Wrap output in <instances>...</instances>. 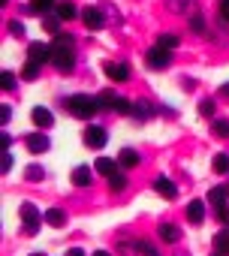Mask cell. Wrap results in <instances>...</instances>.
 Returning <instances> with one entry per match:
<instances>
[{"mask_svg":"<svg viewBox=\"0 0 229 256\" xmlns=\"http://www.w3.org/2000/svg\"><path fill=\"white\" fill-rule=\"evenodd\" d=\"M66 108H70V114H76V118H82V120H90V118L96 114L100 102H96V96H90V94H72V96L66 100Z\"/></svg>","mask_w":229,"mask_h":256,"instance_id":"cell-1","label":"cell"},{"mask_svg":"<svg viewBox=\"0 0 229 256\" xmlns=\"http://www.w3.org/2000/svg\"><path fill=\"white\" fill-rule=\"evenodd\" d=\"M22 220H24V232L28 235H36L40 232V223L46 220V214H40V208L34 202H24L22 205Z\"/></svg>","mask_w":229,"mask_h":256,"instance_id":"cell-2","label":"cell"},{"mask_svg":"<svg viewBox=\"0 0 229 256\" xmlns=\"http://www.w3.org/2000/svg\"><path fill=\"white\" fill-rule=\"evenodd\" d=\"M169 64H172V52H169V48L154 46V48L148 52V66H151V70H166Z\"/></svg>","mask_w":229,"mask_h":256,"instance_id":"cell-3","label":"cell"},{"mask_svg":"<svg viewBox=\"0 0 229 256\" xmlns=\"http://www.w3.org/2000/svg\"><path fill=\"white\" fill-rule=\"evenodd\" d=\"M52 64L60 70V72H70L76 66V58H72V48H52Z\"/></svg>","mask_w":229,"mask_h":256,"instance_id":"cell-4","label":"cell"},{"mask_svg":"<svg viewBox=\"0 0 229 256\" xmlns=\"http://www.w3.org/2000/svg\"><path fill=\"white\" fill-rule=\"evenodd\" d=\"M28 60H34V64H46V60H52V46H46V42H30L28 46Z\"/></svg>","mask_w":229,"mask_h":256,"instance_id":"cell-5","label":"cell"},{"mask_svg":"<svg viewBox=\"0 0 229 256\" xmlns=\"http://www.w3.org/2000/svg\"><path fill=\"white\" fill-rule=\"evenodd\" d=\"M106 130H102V126H88V130H84V145L88 148H102L106 145Z\"/></svg>","mask_w":229,"mask_h":256,"instance_id":"cell-6","label":"cell"},{"mask_svg":"<svg viewBox=\"0 0 229 256\" xmlns=\"http://www.w3.org/2000/svg\"><path fill=\"white\" fill-rule=\"evenodd\" d=\"M28 151L30 154H46L48 148H52V142H48V136H42V133H34V136H28Z\"/></svg>","mask_w":229,"mask_h":256,"instance_id":"cell-7","label":"cell"},{"mask_svg":"<svg viewBox=\"0 0 229 256\" xmlns=\"http://www.w3.org/2000/svg\"><path fill=\"white\" fill-rule=\"evenodd\" d=\"M106 76L112 82H127L130 78V66L127 64H106Z\"/></svg>","mask_w":229,"mask_h":256,"instance_id":"cell-8","label":"cell"},{"mask_svg":"<svg viewBox=\"0 0 229 256\" xmlns=\"http://www.w3.org/2000/svg\"><path fill=\"white\" fill-rule=\"evenodd\" d=\"M82 22H84V28H90V30H100V28H102V12H100L96 6H88V10L82 12Z\"/></svg>","mask_w":229,"mask_h":256,"instance_id":"cell-9","label":"cell"},{"mask_svg":"<svg viewBox=\"0 0 229 256\" xmlns=\"http://www.w3.org/2000/svg\"><path fill=\"white\" fill-rule=\"evenodd\" d=\"M30 118H34V124H36V126H42V130H48V126L54 124L52 112H48V108H42V106H36V108L30 112Z\"/></svg>","mask_w":229,"mask_h":256,"instance_id":"cell-10","label":"cell"},{"mask_svg":"<svg viewBox=\"0 0 229 256\" xmlns=\"http://www.w3.org/2000/svg\"><path fill=\"white\" fill-rule=\"evenodd\" d=\"M154 190H157L160 196H166V199H175V196H178V187H175V184H172L169 178H163V175H160V178L154 181Z\"/></svg>","mask_w":229,"mask_h":256,"instance_id":"cell-11","label":"cell"},{"mask_svg":"<svg viewBox=\"0 0 229 256\" xmlns=\"http://www.w3.org/2000/svg\"><path fill=\"white\" fill-rule=\"evenodd\" d=\"M187 220H190V223H202V220H205V202L193 199V202L187 205Z\"/></svg>","mask_w":229,"mask_h":256,"instance_id":"cell-12","label":"cell"},{"mask_svg":"<svg viewBox=\"0 0 229 256\" xmlns=\"http://www.w3.org/2000/svg\"><path fill=\"white\" fill-rule=\"evenodd\" d=\"M157 232H160V238H163L166 244H175V241L181 238V229H178L175 223H160V229H157Z\"/></svg>","mask_w":229,"mask_h":256,"instance_id":"cell-13","label":"cell"},{"mask_svg":"<svg viewBox=\"0 0 229 256\" xmlns=\"http://www.w3.org/2000/svg\"><path fill=\"white\" fill-rule=\"evenodd\" d=\"M54 16H58L60 22H70V18H76V16H78V10L70 4V0H64V4H58V6H54Z\"/></svg>","mask_w":229,"mask_h":256,"instance_id":"cell-14","label":"cell"},{"mask_svg":"<svg viewBox=\"0 0 229 256\" xmlns=\"http://www.w3.org/2000/svg\"><path fill=\"white\" fill-rule=\"evenodd\" d=\"M90 178H94V175H90L88 166H76V169H72V184H76V187H88Z\"/></svg>","mask_w":229,"mask_h":256,"instance_id":"cell-15","label":"cell"},{"mask_svg":"<svg viewBox=\"0 0 229 256\" xmlns=\"http://www.w3.org/2000/svg\"><path fill=\"white\" fill-rule=\"evenodd\" d=\"M226 199H229V190H226V187H211L208 202H211L214 208H223V205H226Z\"/></svg>","mask_w":229,"mask_h":256,"instance_id":"cell-16","label":"cell"},{"mask_svg":"<svg viewBox=\"0 0 229 256\" xmlns=\"http://www.w3.org/2000/svg\"><path fill=\"white\" fill-rule=\"evenodd\" d=\"M28 10H30L34 16H42V18H46V16L54 10V4H52V0H30V6H28Z\"/></svg>","mask_w":229,"mask_h":256,"instance_id":"cell-17","label":"cell"},{"mask_svg":"<svg viewBox=\"0 0 229 256\" xmlns=\"http://www.w3.org/2000/svg\"><path fill=\"white\" fill-rule=\"evenodd\" d=\"M118 163H121L124 169H133V166H139V154H136L133 148H124V151L118 154Z\"/></svg>","mask_w":229,"mask_h":256,"instance_id":"cell-18","label":"cell"},{"mask_svg":"<svg viewBox=\"0 0 229 256\" xmlns=\"http://www.w3.org/2000/svg\"><path fill=\"white\" fill-rule=\"evenodd\" d=\"M46 223L54 226V229H60V226L66 223V214H64L60 208H48V211H46Z\"/></svg>","mask_w":229,"mask_h":256,"instance_id":"cell-19","label":"cell"},{"mask_svg":"<svg viewBox=\"0 0 229 256\" xmlns=\"http://www.w3.org/2000/svg\"><path fill=\"white\" fill-rule=\"evenodd\" d=\"M94 169H96L100 175H106V178H112V175H114V160H112V157H100V160L94 163Z\"/></svg>","mask_w":229,"mask_h":256,"instance_id":"cell-20","label":"cell"},{"mask_svg":"<svg viewBox=\"0 0 229 256\" xmlns=\"http://www.w3.org/2000/svg\"><path fill=\"white\" fill-rule=\"evenodd\" d=\"M96 102H100V108H114V102H118V94H114V90H102V94L96 96Z\"/></svg>","mask_w":229,"mask_h":256,"instance_id":"cell-21","label":"cell"},{"mask_svg":"<svg viewBox=\"0 0 229 256\" xmlns=\"http://www.w3.org/2000/svg\"><path fill=\"white\" fill-rule=\"evenodd\" d=\"M133 114H136L139 120H148V118L154 114V108H151L148 102H136V106H133Z\"/></svg>","mask_w":229,"mask_h":256,"instance_id":"cell-22","label":"cell"},{"mask_svg":"<svg viewBox=\"0 0 229 256\" xmlns=\"http://www.w3.org/2000/svg\"><path fill=\"white\" fill-rule=\"evenodd\" d=\"M40 76V64H34V60H28L24 64V70H22V78H28V82H34Z\"/></svg>","mask_w":229,"mask_h":256,"instance_id":"cell-23","label":"cell"},{"mask_svg":"<svg viewBox=\"0 0 229 256\" xmlns=\"http://www.w3.org/2000/svg\"><path fill=\"white\" fill-rule=\"evenodd\" d=\"M42 175H46V172H42V166H36V163L24 169V178H28V181H34V184H36V181H42Z\"/></svg>","mask_w":229,"mask_h":256,"instance_id":"cell-24","label":"cell"},{"mask_svg":"<svg viewBox=\"0 0 229 256\" xmlns=\"http://www.w3.org/2000/svg\"><path fill=\"white\" fill-rule=\"evenodd\" d=\"M42 24H46V30H48V34H54V36H58V30H60V18H58V16H46V18H42Z\"/></svg>","mask_w":229,"mask_h":256,"instance_id":"cell-25","label":"cell"},{"mask_svg":"<svg viewBox=\"0 0 229 256\" xmlns=\"http://www.w3.org/2000/svg\"><path fill=\"white\" fill-rule=\"evenodd\" d=\"M157 46H160V48H169V52H172V48L178 46V36H175V34H163V36L157 40Z\"/></svg>","mask_w":229,"mask_h":256,"instance_id":"cell-26","label":"cell"},{"mask_svg":"<svg viewBox=\"0 0 229 256\" xmlns=\"http://www.w3.org/2000/svg\"><path fill=\"white\" fill-rule=\"evenodd\" d=\"M214 172H220V175L229 172V154H217L214 157Z\"/></svg>","mask_w":229,"mask_h":256,"instance_id":"cell-27","label":"cell"},{"mask_svg":"<svg viewBox=\"0 0 229 256\" xmlns=\"http://www.w3.org/2000/svg\"><path fill=\"white\" fill-rule=\"evenodd\" d=\"M214 244H217V250L226 256V253H229V229H226V232H220V235L214 238Z\"/></svg>","mask_w":229,"mask_h":256,"instance_id":"cell-28","label":"cell"},{"mask_svg":"<svg viewBox=\"0 0 229 256\" xmlns=\"http://www.w3.org/2000/svg\"><path fill=\"white\" fill-rule=\"evenodd\" d=\"M114 112H118V114H133V102L124 100V96H118V102H114Z\"/></svg>","mask_w":229,"mask_h":256,"instance_id":"cell-29","label":"cell"},{"mask_svg":"<svg viewBox=\"0 0 229 256\" xmlns=\"http://www.w3.org/2000/svg\"><path fill=\"white\" fill-rule=\"evenodd\" d=\"M108 187H112L114 193H118V190H124V187H127V178H124V175H118V172H114V175L108 178Z\"/></svg>","mask_w":229,"mask_h":256,"instance_id":"cell-30","label":"cell"},{"mask_svg":"<svg viewBox=\"0 0 229 256\" xmlns=\"http://www.w3.org/2000/svg\"><path fill=\"white\" fill-rule=\"evenodd\" d=\"M214 133L220 139H229V120H214Z\"/></svg>","mask_w":229,"mask_h":256,"instance_id":"cell-31","label":"cell"},{"mask_svg":"<svg viewBox=\"0 0 229 256\" xmlns=\"http://www.w3.org/2000/svg\"><path fill=\"white\" fill-rule=\"evenodd\" d=\"M199 114H202V118H211V114H214V102H211V100H202V102H199Z\"/></svg>","mask_w":229,"mask_h":256,"instance_id":"cell-32","label":"cell"},{"mask_svg":"<svg viewBox=\"0 0 229 256\" xmlns=\"http://www.w3.org/2000/svg\"><path fill=\"white\" fill-rule=\"evenodd\" d=\"M136 250H139L142 256H157V250H154L148 241H136Z\"/></svg>","mask_w":229,"mask_h":256,"instance_id":"cell-33","label":"cell"},{"mask_svg":"<svg viewBox=\"0 0 229 256\" xmlns=\"http://www.w3.org/2000/svg\"><path fill=\"white\" fill-rule=\"evenodd\" d=\"M190 28H193V34H202V30H205V22H202V16H193V18H190Z\"/></svg>","mask_w":229,"mask_h":256,"instance_id":"cell-34","label":"cell"},{"mask_svg":"<svg viewBox=\"0 0 229 256\" xmlns=\"http://www.w3.org/2000/svg\"><path fill=\"white\" fill-rule=\"evenodd\" d=\"M12 88H16V72L6 70V72H4V90H12Z\"/></svg>","mask_w":229,"mask_h":256,"instance_id":"cell-35","label":"cell"},{"mask_svg":"<svg viewBox=\"0 0 229 256\" xmlns=\"http://www.w3.org/2000/svg\"><path fill=\"white\" fill-rule=\"evenodd\" d=\"M10 34L22 36V34H24V24H22V22H10Z\"/></svg>","mask_w":229,"mask_h":256,"instance_id":"cell-36","label":"cell"},{"mask_svg":"<svg viewBox=\"0 0 229 256\" xmlns=\"http://www.w3.org/2000/svg\"><path fill=\"white\" fill-rule=\"evenodd\" d=\"M217 217H220V223H229V205L217 208Z\"/></svg>","mask_w":229,"mask_h":256,"instance_id":"cell-37","label":"cell"},{"mask_svg":"<svg viewBox=\"0 0 229 256\" xmlns=\"http://www.w3.org/2000/svg\"><path fill=\"white\" fill-rule=\"evenodd\" d=\"M10 118H12V108H10V106H4V108H0V120L10 124Z\"/></svg>","mask_w":229,"mask_h":256,"instance_id":"cell-38","label":"cell"},{"mask_svg":"<svg viewBox=\"0 0 229 256\" xmlns=\"http://www.w3.org/2000/svg\"><path fill=\"white\" fill-rule=\"evenodd\" d=\"M220 16L223 22H229V0H220Z\"/></svg>","mask_w":229,"mask_h":256,"instance_id":"cell-39","label":"cell"},{"mask_svg":"<svg viewBox=\"0 0 229 256\" xmlns=\"http://www.w3.org/2000/svg\"><path fill=\"white\" fill-rule=\"evenodd\" d=\"M10 169H12V154L4 151V172H10Z\"/></svg>","mask_w":229,"mask_h":256,"instance_id":"cell-40","label":"cell"},{"mask_svg":"<svg viewBox=\"0 0 229 256\" xmlns=\"http://www.w3.org/2000/svg\"><path fill=\"white\" fill-rule=\"evenodd\" d=\"M66 256H84V250H78V247H72V250H70Z\"/></svg>","mask_w":229,"mask_h":256,"instance_id":"cell-41","label":"cell"},{"mask_svg":"<svg viewBox=\"0 0 229 256\" xmlns=\"http://www.w3.org/2000/svg\"><path fill=\"white\" fill-rule=\"evenodd\" d=\"M220 94H223V96H226V100H229V82H226V84H223V88H220Z\"/></svg>","mask_w":229,"mask_h":256,"instance_id":"cell-42","label":"cell"},{"mask_svg":"<svg viewBox=\"0 0 229 256\" xmlns=\"http://www.w3.org/2000/svg\"><path fill=\"white\" fill-rule=\"evenodd\" d=\"M94 256H112V253H106V250H96V253H94Z\"/></svg>","mask_w":229,"mask_h":256,"instance_id":"cell-43","label":"cell"},{"mask_svg":"<svg viewBox=\"0 0 229 256\" xmlns=\"http://www.w3.org/2000/svg\"><path fill=\"white\" fill-rule=\"evenodd\" d=\"M30 256H46V253H30Z\"/></svg>","mask_w":229,"mask_h":256,"instance_id":"cell-44","label":"cell"},{"mask_svg":"<svg viewBox=\"0 0 229 256\" xmlns=\"http://www.w3.org/2000/svg\"><path fill=\"white\" fill-rule=\"evenodd\" d=\"M214 256H223V253H214Z\"/></svg>","mask_w":229,"mask_h":256,"instance_id":"cell-45","label":"cell"}]
</instances>
